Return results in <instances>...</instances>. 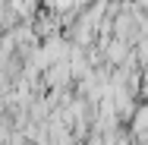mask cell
<instances>
[{
	"instance_id": "2",
	"label": "cell",
	"mask_w": 148,
	"mask_h": 145,
	"mask_svg": "<svg viewBox=\"0 0 148 145\" xmlns=\"http://www.w3.org/2000/svg\"><path fill=\"white\" fill-rule=\"evenodd\" d=\"M107 60H114V63H123V60H129V47H126V41H114V44H107Z\"/></svg>"
},
{
	"instance_id": "1",
	"label": "cell",
	"mask_w": 148,
	"mask_h": 145,
	"mask_svg": "<svg viewBox=\"0 0 148 145\" xmlns=\"http://www.w3.org/2000/svg\"><path fill=\"white\" fill-rule=\"evenodd\" d=\"M132 136L148 139V104H145V107H139L136 117H132Z\"/></svg>"
},
{
	"instance_id": "5",
	"label": "cell",
	"mask_w": 148,
	"mask_h": 145,
	"mask_svg": "<svg viewBox=\"0 0 148 145\" xmlns=\"http://www.w3.org/2000/svg\"><path fill=\"white\" fill-rule=\"evenodd\" d=\"M3 19H6V10H3V3H0V29H6V22H3Z\"/></svg>"
},
{
	"instance_id": "4",
	"label": "cell",
	"mask_w": 148,
	"mask_h": 145,
	"mask_svg": "<svg viewBox=\"0 0 148 145\" xmlns=\"http://www.w3.org/2000/svg\"><path fill=\"white\" fill-rule=\"evenodd\" d=\"M47 3H51V6H54V10H66V6H69V3H73V0H47Z\"/></svg>"
},
{
	"instance_id": "3",
	"label": "cell",
	"mask_w": 148,
	"mask_h": 145,
	"mask_svg": "<svg viewBox=\"0 0 148 145\" xmlns=\"http://www.w3.org/2000/svg\"><path fill=\"white\" fill-rule=\"evenodd\" d=\"M10 10H13L19 19H25L32 10H35V0H10Z\"/></svg>"
}]
</instances>
